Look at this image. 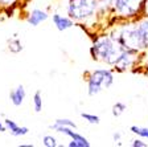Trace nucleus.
Returning a JSON list of instances; mask_svg holds the SVG:
<instances>
[{
	"label": "nucleus",
	"instance_id": "1",
	"mask_svg": "<svg viewBox=\"0 0 148 147\" xmlns=\"http://www.w3.org/2000/svg\"><path fill=\"white\" fill-rule=\"evenodd\" d=\"M126 50L145 56L148 53V15L134 20L116 21L107 28Z\"/></svg>",
	"mask_w": 148,
	"mask_h": 147
},
{
	"label": "nucleus",
	"instance_id": "2",
	"mask_svg": "<svg viewBox=\"0 0 148 147\" xmlns=\"http://www.w3.org/2000/svg\"><path fill=\"white\" fill-rule=\"evenodd\" d=\"M90 40L91 43H90L89 53L92 61L112 68L120 53L123 52V48L120 46L116 39L107 29H105V31L90 33Z\"/></svg>",
	"mask_w": 148,
	"mask_h": 147
},
{
	"label": "nucleus",
	"instance_id": "3",
	"mask_svg": "<svg viewBox=\"0 0 148 147\" xmlns=\"http://www.w3.org/2000/svg\"><path fill=\"white\" fill-rule=\"evenodd\" d=\"M66 13L87 35L102 31L98 0H68Z\"/></svg>",
	"mask_w": 148,
	"mask_h": 147
},
{
	"label": "nucleus",
	"instance_id": "4",
	"mask_svg": "<svg viewBox=\"0 0 148 147\" xmlns=\"http://www.w3.org/2000/svg\"><path fill=\"white\" fill-rule=\"evenodd\" d=\"M83 82L86 84V93L89 97H95L102 92L108 90L115 82V72L112 68H97L85 70Z\"/></svg>",
	"mask_w": 148,
	"mask_h": 147
},
{
	"label": "nucleus",
	"instance_id": "5",
	"mask_svg": "<svg viewBox=\"0 0 148 147\" xmlns=\"http://www.w3.org/2000/svg\"><path fill=\"white\" fill-rule=\"evenodd\" d=\"M145 0H114L112 11H111L110 27L116 21L123 20H134L144 15Z\"/></svg>",
	"mask_w": 148,
	"mask_h": 147
},
{
	"label": "nucleus",
	"instance_id": "6",
	"mask_svg": "<svg viewBox=\"0 0 148 147\" xmlns=\"http://www.w3.org/2000/svg\"><path fill=\"white\" fill-rule=\"evenodd\" d=\"M144 60V56L136 52L126 50L120 53L115 64L112 65L115 73H127V72H136V68H142V62Z\"/></svg>",
	"mask_w": 148,
	"mask_h": 147
},
{
	"label": "nucleus",
	"instance_id": "7",
	"mask_svg": "<svg viewBox=\"0 0 148 147\" xmlns=\"http://www.w3.org/2000/svg\"><path fill=\"white\" fill-rule=\"evenodd\" d=\"M49 129L52 131L57 133V134H62L65 137H68L70 141L68 142L66 146L68 147H90L91 146V142L82 135L79 131H77V129H71V127H68V126H58V125H49Z\"/></svg>",
	"mask_w": 148,
	"mask_h": 147
},
{
	"label": "nucleus",
	"instance_id": "8",
	"mask_svg": "<svg viewBox=\"0 0 148 147\" xmlns=\"http://www.w3.org/2000/svg\"><path fill=\"white\" fill-rule=\"evenodd\" d=\"M50 20H52L53 27L58 32H66L69 29L75 27L74 20L68 15V13H61V12H53L50 13Z\"/></svg>",
	"mask_w": 148,
	"mask_h": 147
},
{
	"label": "nucleus",
	"instance_id": "9",
	"mask_svg": "<svg viewBox=\"0 0 148 147\" xmlns=\"http://www.w3.org/2000/svg\"><path fill=\"white\" fill-rule=\"evenodd\" d=\"M50 19V13L46 11V9L42 8H32L29 12L25 15V21L29 27H38L42 23L48 21Z\"/></svg>",
	"mask_w": 148,
	"mask_h": 147
},
{
	"label": "nucleus",
	"instance_id": "10",
	"mask_svg": "<svg viewBox=\"0 0 148 147\" xmlns=\"http://www.w3.org/2000/svg\"><path fill=\"white\" fill-rule=\"evenodd\" d=\"M8 98H9V102L15 107L23 106V104L27 99V89H25V86L18 84L15 88H12L8 93Z\"/></svg>",
	"mask_w": 148,
	"mask_h": 147
},
{
	"label": "nucleus",
	"instance_id": "11",
	"mask_svg": "<svg viewBox=\"0 0 148 147\" xmlns=\"http://www.w3.org/2000/svg\"><path fill=\"white\" fill-rule=\"evenodd\" d=\"M4 122H5L7 126V133L15 137V138H21V137H25V135L29 134V127L24 125H18L15 119H11V118H5L4 117Z\"/></svg>",
	"mask_w": 148,
	"mask_h": 147
},
{
	"label": "nucleus",
	"instance_id": "12",
	"mask_svg": "<svg viewBox=\"0 0 148 147\" xmlns=\"http://www.w3.org/2000/svg\"><path fill=\"white\" fill-rule=\"evenodd\" d=\"M5 48L11 55H20L24 50V43L20 39L18 33H12L11 36L5 40Z\"/></svg>",
	"mask_w": 148,
	"mask_h": 147
},
{
	"label": "nucleus",
	"instance_id": "13",
	"mask_svg": "<svg viewBox=\"0 0 148 147\" xmlns=\"http://www.w3.org/2000/svg\"><path fill=\"white\" fill-rule=\"evenodd\" d=\"M23 3L24 0H0V15L12 16V13H15Z\"/></svg>",
	"mask_w": 148,
	"mask_h": 147
},
{
	"label": "nucleus",
	"instance_id": "14",
	"mask_svg": "<svg viewBox=\"0 0 148 147\" xmlns=\"http://www.w3.org/2000/svg\"><path fill=\"white\" fill-rule=\"evenodd\" d=\"M32 107L36 114H40L44 109V95L41 90H36L32 95Z\"/></svg>",
	"mask_w": 148,
	"mask_h": 147
},
{
	"label": "nucleus",
	"instance_id": "15",
	"mask_svg": "<svg viewBox=\"0 0 148 147\" xmlns=\"http://www.w3.org/2000/svg\"><path fill=\"white\" fill-rule=\"evenodd\" d=\"M79 117H81V119L85 123H87V125L98 126L101 123V117L98 114L90 113V111H82V113H79Z\"/></svg>",
	"mask_w": 148,
	"mask_h": 147
},
{
	"label": "nucleus",
	"instance_id": "16",
	"mask_svg": "<svg viewBox=\"0 0 148 147\" xmlns=\"http://www.w3.org/2000/svg\"><path fill=\"white\" fill-rule=\"evenodd\" d=\"M127 109H128V106H127L126 102L116 101L115 104H112V106H111V115L114 117V118H119V117H122L124 113H126Z\"/></svg>",
	"mask_w": 148,
	"mask_h": 147
},
{
	"label": "nucleus",
	"instance_id": "17",
	"mask_svg": "<svg viewBox=\"0 0 148 147\" xmlns=\"http://www.w3.org/2000/svg\"><path fill=\"white\" fill-rule=\"evenodd\" d=\"M130 133L134 134L135 137L148 141V127L147 126H139V125H132L130 126Z\"/></svg>",
	"mask_w": 148,
	"mask_h": 147
},
{
	"label": "nucleus",
	"instance_id": "18",
	"mask_svg": "<svg viewBox=\"0 0 148 147\" xmlns=\"http://www.w3.org/2000/svg\"><path fill=\"white\" fill-rule=\"evenodd\" d=\"M41 144L44 147H57L58 146V139L56 138L53 134H45L41 138Z\"/></svg>",
	"mask_w": 148,
	"mask_h": 147
},
{
	"label": "nucleus",
	"instance_id": "19",
	"mask_svg": "<svg viewBox=\"0 0 148 147\" xmlns=\"http://www.w3.org/2000/svg\"><path fill=\"white\" fill-rule=\"evenodd\" d=\"M53 123L58 126H68V127H71V129H78L77 123L73 119H70V118H57V119L53 121Z\"/></svg>",
	"mask_w": 148,
	"mask_h": 147
},
{
	"label": "nucleus",
	"instance_id": "20",
	"mask_svg": "<svg viewBox=\"0 0 148 147\" xmlns=\"http://www.w3.org/2000/svg\"><path fill=\"white\" fill-rule=\"evenodd\" d=\"M130 146H132V147H147V142H144V139L139 138V137H135L134 139H131Z\"/></svg>",
	"mask_w": 148,
	"mask_h": 147
},
{
	"label": "nucleus",
	"instance_id": "21",
	"mask_svg": "<svg viewBox=\"0 0 148 147\" xmlns=\"http://www.w3.org/2000/svg\"><path fill=\"white\" fill-rule=\"evenodd\" d=\"M122 138H123V134H122L120 131L112 133V142H114L116 146H123V143H122Z\"/></svg>",
	"mask_w": 148,
	"mask_h": 147
},
{
	"label": "nucleus",
	"instance_id": "22",
	"mask_svg": "<svg viewBox=\"0 0 148 147\" xmlns=\"http://www.w3.org/2000/svg\"><path fill=\"white\" fill-rule=\"evenodd\" d=\"M3 133H7V126L5 122H4L3 114H0V134H3Z\"/></svg>",
	"mask_w": 148,
	"mask_h": 147
},
{
	"label": "nucleus",
	"instance_id": "23",
	"mask_svg": "<svg viewBox=\"0 0 148 147\" xmlns=\"http://www.w3.org/2000/svg\"><path fill=\"white\" fill-rule=\"evenodd\" d=\"M18 147H34L33 143H20Z\"/></svg>",
	"mask_w": 148,
	"mask_h": 147
},
{
	"label": "nucleus",
	"instance_id": "24",
	"mask_svg": "<svg viewBox=\"0 0 148 147\" xmlns=\"http://www.w3.org/2000/svg\"><path fill=\"white\" fill-rule=\"evenodd\" d=\"M144 15H148V0H145L144 4Z\"/></svg>",
	"mask_w": 148,
	"mask_h": 147
},
{
	"label": "nucleus",
	"instance_id": "25",
	"mask_svg": "<svg viewBox=\"0 0 148 147\" xmlns=\"http://www.w3.org/2000/svg\"><path fill=\"white\" fill-rule=\"evenodd\" d=\"M0 114H1V111H0Z\"/></svg>",
	"mask_w": 148,
	"mask_h": 147
}]
</instances>
